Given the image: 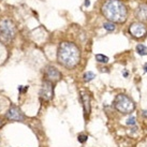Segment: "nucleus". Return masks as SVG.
Returning <instances> with one entry per match:
<instances>
[{"label": "nucleus", "instance_id": "obj_1", "mask_svg": "<svg viewBox=\"0 0 147 147\" xmlns=\"http://www.w3.org/2000/svg\"><path fill=\"white\" fill-rule=\"evenodd\" d=\"M81 53L80 49L74 43L71 42H61L58 46L57 60L61 65L72 69L80 62Z\"/></svg>", "mask_w": 147, "mask_h": 147}, {"label": "nucleus", "instance_id": "obj_2", "mask_svg": "<svg viewBox=\"0 0 147 147\" xmlns=\"http://www.w3.org/2000/svg\"><path fill=\"white\" fill-rule=\"evenodd\" d=\"M104 17L112 23H123L127 20L128 10L120 0H106L102 5Z\"/></svg>", "mask_w": 147, "mask_h": 147}, {"label": "nucleus", "instance_id": "obj_3", "mask_svg": "<svg viewBox=\"0 0 147 147\" xmlns=\"http://www.w3.org/2000/svg\"><path fill=\"white\" fill-rule=\"evenodd\" d=\"M114 106L115 109L123 113V114H130L134 111V103L131 100L128 96L126 94H118L114 101Z\"/></svg>", "mask_w": 147, "mask_h": 147}, {"label": "nucleus", "instance_id": "obj_4", "mask_svg": "<svg viewBox=\"0 0 147 147\" xmlns=\"http://www.w3.org/2000/svg\"><path fill=\"white\" fill-rule=\"evenodd\" d=\"M16 33L15 25L12 21L3 18L0 21V40L3 42H10Z\"/></svg>", "mask_w": 147, "mask_h": 147}, {"label": "nucleus", "instance_id": "obj_5", "mask_svg": "<svg viewBox=\"0 0 147 147\" xmlns=\"http://www.w3.org/2000/svg\"><path fill=\"white\" fill-rule=\"evenodd\" d=\"M54 97V85L52 82L45 80L40 89V98L44 101H51Z\"/></svg>", "mask_w": 147, "mask_h": 147}, {"label": "nucleus", "instance_id": "obj_6", "mask_svg": "<svg viewBox=\"0 0 147 147\" xmlns=\"http://www.w3.org/2000/svg\"><path fill=\"white\" fill-rule=\"evenodd\" d=\"M129 32L132 37L136 38V39H141V38H143L147 32V28L146 26L143 24V23H133V24L130 26V28H129Z\"/></svg>", "mask_w": 147, "mask_h": 147}, {"label": "nucleus", "instance_id": "obj_7", "mask_svg": "<svg viewBox=\"0 0 147 147\" xmlns=\"http://www.w3.org/2000/svg\"><path fill=\"white\" fill-rule=\"evenodd\" d=\"M5 117H7V119L12 120V121H23L25 118V115L21 111L20 107H17V106H15V105H12L9 109L8 112H7Z\"/></svg>", "mask_w": 147, "mask_h": 147}, {"label": "nucleus", "instance_id": "obj_8", "mask_svg": "<svg viewBox=\"0 0 147 147\" xmlns=\"http://www.w3.org/2000/svg\"><path fill=\"white\" fill-rule=\"evenodd\" d=\"M44 75L46 81H49L52 83H55L61 78V73L58 71L53 65H47L44 70Z\"/></svg>", "mask_w": 147, "mask_h": 147}, {"label": "nucleus", "instance_id": "obj_9", "mask_svg": "<svg viewBox=\"0 0 147 147\" xmlns=\"http://www.w3.org/2000/svg\"><path fill=\"white\" fill-rule=\"evenodd\" d=\"M81 100L83 102V107L85 115H89L90 113V96L86 91H81Z\"/></svg>", "mask_w": 147, "mask_h": 147}, {"label": "nucleus", "instance_id": "obj_10", "mask_svg": "<svg viewBox=\"0 0 147 147\" xmlns=\"http://www.w3.org/2000/svg\"><path fill=\"white\" fill-rule=\"evenodd\" d=\"M136 17L139 21H147V4H141L136 9Z\"/></svg>", "mask_w": 147, "mask_h": 147}, {"label": "nucleus", "instance_id": "obj_11", "mask_svg": "<svg viewBox=\"0 0 147 147\" xmlns=\"http://www.w3.org/2000/svg\"><path fill=\"white\" fill-rule=\"evenodd\" d=\"M96 60L98 62H101V63H107L109 62V57L104 56L102 54H97L96 55Z\"/></svg>", "mask_w": 147, "mask_h": 147}, {"label": "nucleus", "instance_id": "obj_12", "mask_svg": "<svg viewBox=\"0 0 147 147\" xmlns=\"http://www.w3.org/2000/svg\"><path fill=\"white\" fill-rule=\"evenodd\" d=\"M136 51H138V53H139L140 55H142V56L147 55V47L143 44L138 45V46H136Z\"/></svg>", "mask_w": 147, "mask_h": 147}, {"label": "nucleus", "instance_id": "obj_13", "mask_svg": "<svg viewBox=\"0 0 147 147\" xmlns=\"http://www.w3.org/2000/svg\"><path fill=\"white\" fill-rule=\"evenodd\" d=\"M96 78V75H94V72H91V71H88V72H86L84 74V81L85 82H90L91 80H94Z\"/></svg>", "mask_w": 147, "mask_h": 147}, {"label": "nucleus", "instance_id": "obj_14", "mask_svg": "<svg viewBox=\"0 0 147 147\" xmlns=\"http://www.w3.org/2000/svg\"><path fill=\"white\" fill-rule=\"evenodd\" d=\"M103 27H104V29H106L107 31H114L115 30V25L114 23H112V22H109V23H104L103 24Z\"/></svg>", "mask_w": 147, "mask_h": 147}, {"label": "nucleus", "instance_id": "obj_15", "mask_svg": "<svg viewBox=\"0 0 147 147\" xmlns=\"http://www.w3.org/2000/svg\"><path fill=\"white\" fill-rule=\"evenodd\" d=\"M87 139H88V136L86 134H80L78 136V140L80 143H85L86 141H87Z\"/></svg>", "mask_w": 147, "mask_h": 147}, {"label": "nucleus", "instance_id": "obj_16", "mask_svg": "<svg viewBox=\"0 0 147 147\" xmlns=\"http://www.w3.org/2000/svg\"><path fill=\"white\" fill-rule=\"evenodd\" d=\"M135 123H136V120H135V117H130V118H128V120H127V125H129V126H131V125H135Z\"/></svg>", "mask_w": 147, "mask_h": 147}, {"label": "nucleus", "instance_id": "obj_17", "mask_svg": "<svg viewBox=\"0 0 147 147\" xmlns=\"http://www.w3.org/2000/svg\"><path fill=\"white\" fill-rule=\"evenodd\" d=\"M85 5H89V0H86V1H85Z\"/></svg>", "mask_w": 147, "mask_h": 147}, {"label": "nucleus", "instance_id": "obj_18", "mask_svg": "<svg viewBox=\"0 0 147 147\" xmlns=\"http://www.w3.org/2000/svg\"><path fill=\"white\" fill-rule=\"evenodd\" d=\"M144 70H145V71L147 72V63H146L145 65H144Z\"/></svg>", "mask_w": 147, "mask_h": 147}, {"label": "nucleus", "instance_id": "obj_19", "mask_svg": "<svg viewBox=\"0 0 147 147\" xmlns=\"http://www.w3.org/2000/svg\"><path fill=\"white\" fill-rule=\"evenodd\" d=\"M1 125H2V123H1V120H0V127H1Z\"/></svg>", "mask_w": 147, "mask_h": 147}]
</instances>
